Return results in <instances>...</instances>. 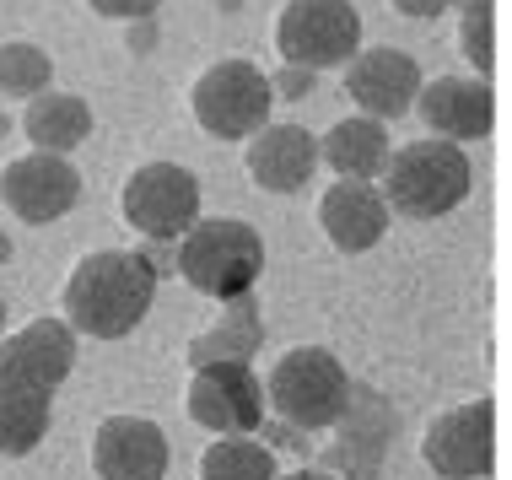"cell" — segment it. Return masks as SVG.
<instances>
[{"instance_id":"484cf974","label":"cell","mask_w":512,"mask_h":480,"mask_svg":"<svg viewBox=\"0 0 512 480\" xmlns=\"http://www.w3.org/2000/svg\"><path fill=\"white\" fill-rule=\"evenodd\" d=\"M405 17H415V22H432V17H442V11H453L448 0H394Z\"/></svg>"},{"instance_id":"44dd1931","label":"cell","mask_w":512,"mask_h":480,"mask_svg":"<svg viewBox=\"0 0 512 480\" xmlns=\"http://www.w3.org/2000/svg\"><path fill=\"white\" fill-rule=\"evenodd\" d=\"M49 54L38 44H0V92H11V98H38V92H49Z\"/></svg>"},{"instance_id":"5b68a950","label":"cell","mask_w":512,"mask_h":480,"mask_svg":"<svg viewBox=\"0 0 512 480\" xmlns=\"http://www.w3.org/2000/svg\"><path fill=\"white\" fill-rule=\"evenodd\" d=\"M351 389L356 383L340 367L335 351L297 346L270 367L265 405L297 432H329V427H340V416L351 410Z\"/></svg>"},{"instance_id":"f546056e","label":"cell","mask_w":512,"mask_h":480,"mask_svg":"<svg viewBox=\"0 0 512 480\" xmlns=\"http://www.w3.org/2000/svg\"><path fill=\"white\" fill-rule=\"evenodd\" d=\"M6 265H11V238L0 232V270H6Z\"/></svg>"},{"instance_id":"52a82bcc","label":"cell","mask_w":512,"mask_h":480,"mask_svg":"<svg viewBox=\"0 0 512 480\" xmlns=\"http://www.w3.org/2000/svg\"><path fill=\"white\" fill-rule=\"evenodd\" d=\"M119 211L146 243H178L200 222V178L178 162H146L130 173Z\"/></svg>"},{"instance_id":"d4e9b609","label":"cell","mask_w":512,"mask_h":480,"mask_svg":"<svg viewBox=\"0 0 512 480\" xmlns=\"http://www.w3.org/2000/svg\"><path fill=\"white\" fill-rule=\"evenodd\" d=\"M135 254H141V265H146L157 281L178 270V265H173V259H178V254H173V243H146V249H135Z\"/></svg>"},{"instance_id":"ba28073f","label":"cell","mask_w":512,"mask_h":480,"mask_svg":"<svg viewBox=\"0 0 512 480\" xmlns=\"http://www.w3.org/2000/svg\"><path fill=\"white\" fill-rule=\"evenodd\" d=\"M270 76L248 60H216L195 81V119L216 141H243V135L270 125Z\"/></svg>"},{"instance_id":"603a6c76","label":"cell","mask_w":512,"mask_h":480,"mask_svg":"<svg viewBox=\"0 0 512 480\" xmlns=\"http://www.w3.org/2000/svg\"><path fill=\"white\" fill-rule=\"evenodd\" d=\"M157 6H162V0H92L98 17H130V22H146Z\"/></svg>"},{"instance_id":"e0dca14e","label":"cell","mask_w":512,"mask_h":480,"mask_svg":"<svg viewBox=\"0 0 512 480\" xmlns=\"http://www.w3.org/2000/svg\"><path fill=\"white\" fill-rule=\"evenodd\" d=\"M22 135L33 141V152L71 157L76 146L92 135V108L81 103L76 92H38V98H27Z\"/></svg>"},{"instance_id":"4316f807","label":"cell","mask_w":512,"mask_h":480,"mask_svg":"<svg viewBox=\"0 0 512 480\" xmlns=\"http://www.w3.org/2000/svg\"><path fill=\"white\" fill-rule=\"evenodd\" d=\"M275 480H340V475H329V470H292V475H275Z\"/></svg>"},{"instance_id":"8fae6325","label":"cell","mask_w":512,"mask_h":480,"mask_svg":"<svg viewBox=\"0 0 512 480\" xmlns=\"http://www.w3.org/2000/svg\"><path fill=\"white\" fill-rule=\"evenodd\" d=\"M0 200L11 205V216H22L33 227H49L81 200V173L71 168V157L27 152L0 173Z\"/></svg>"},{"instance_id":"9a60e30c","label":"cell","mask_w":512,"mask_h":480,"mask_svg":"<svg viewBox=\"0 0 512 480\" xmlns=\"http://www.w3.org/2000/svg\"><path fill=\"white\" fill-rule=\"evenodd\" d=\"M389 205H383L378 184H362V178H340V184L324 189V200H318V222H324L329 243H335L340 254H367L372 243H383V232H389Z\"/></svg>"},{"instance_id":"ac0fdd59","label":"cell","mask_w":512,"mask_h":480,"mask_svg":"<svg viewBox=\"0 0 512 480\" xmlns=\"http://www.w3.org/2000/svg\"><path fill=\"white\" fill-rule=\"evenodd\" d=\"M265 346V319H259V303L254 292L232 297L227 313L195 335V346H189V367H205V362H248L254 367V351Z\"/></svg>"},{"instance_id":"30bf717a","label":"cell","mask_w":512,"mask_h":480,"mask_svg":"<svg viewBox=\"0 0 512 480\" xmlns=\"http://www.w3.org/2000/svg\"><path fill=\"white\" fill-rule=\"evenodd\" d=\"M421 459L432 464L442 480L491 475V464H496V410H491V400H469V405L442 410L421 437Z\"/></svg>"},{"instance_id":"5bb4252c","label":"cell","mask_w":512,"mask_h":480,"mask_svg":"<svg viewBox=\"0 0 512 480\" xmlns=\"http://www.w3.org/2000/svg\"><path fill=\"white\" fill-rule=\"evenodd\" d=\"M98 480H162L168 475V437L146 416H108L92 437Z\"/></svg>"},{"instance_id":"4dcf8cb0","label":"cell","mask_w":512,"mask_h":480,"mask_svg":"<svg viewBox=\"0 0 512 480\" xmlns=\"http://www.w3.org/2000/svg\"><path fill=\"white\" fill-rule=\"evenodd\" d=\"M0 335H6V297H0Z\"/></svg>"},{"instance_id":"7c38bea8","label":"cell","mask_w":512,"mask_h":480,"mask_svg":"<svg viewBox=\"0 0 512 480\" xmlns=\"http://www.w3.org/2000/svg\"><path fill=\"white\" fill-rule=\"evenodd\" d=\"M345 92L362 108L367 119L389 125V119H405L415 108V92H421V65L410 60L405 49H356L345 60Z\"/></svg>"},{"instance_id":"1f68e13d","label":"cell","mask_w":512,"mask_h":480,"mask_svg":"<svg viewBox=\"0 0 512 480\" xmlns=\"http://www.w3.org/2000/svg\"><path fill=\"white\" fill-rule=\"evenodd\" d=\"M0 135H6V119H0Z\"/></svg>"},{"instance_id":"ffe728a7","label":"cell","mask_w":512,"mask_h":480,"mask_svg":"<svg viewBox=\"0 0 512 480\" xmlns=\"http://www.w3.org/2000/svg\"><path fill=\"white\" fill-rule=\"evenodd\" d=\"M200 480H275V454L254 437H216L200 459Z\"/></svg>"},{"instance_id":"4fadbf2b","label":"cell","mask_w":512,"mask_h":480,"mask_svg":"<svg viewBox=\"0 0 512 480\" xmlns=\"http://www.w3.org/2000/svg\"><path fill=\"white\" fill-rule=\"evenodd\" d=\"M415 114L426 119V130L437 141H486L491 125H496V103H491V87L475 76H437V81H421L415 92Z\"/></svg>"},{"instance_id":"9c48e42d","label":"cell","mask_w":512,"mask_h":480,"mask_svg":"<svg viewBox=\"0 0 512 480\" xmlns=\"http://www.w3.org/2000/svg\"><path fill=\"white\" fill-rule=\"evenodd\" d=\"M189 416L216 437H248L265 427V383L248 362H205L189 378Z\"/></svg>"},{"instance_id":"cb8c5ba5","label":"cell","mask_w":512,"mask_h":480,"mask_svg":"<svg viewBox=\"0 0 512 480\" xmlns=\"http://www.w3.org/2000/svg\"><path fill=\"white\" fill-rule=\"evenodd\" d=\"M270 92H275V98H292V103L308 98V92H313V71H302V65H286V71L270 81Z\"/></svg>"},{"instance_id":"8992f818","label":"cell","mask_w":512,"mask_h":480,"mask_svg":"<svg viewBox=\"0 0 512 480\" xmlns=\"http://www.w3.org/2000/svg\"><path fill=\"white\" fill-rule=\"evenodd\" d=\"M275 49L302 71H335L362 49V11L351 0H292L275 22Z\"/></svg>"},{"instance_id":"83f0119b","label":"cell","mask_w":512,"mask_h":480,"mask_svg":"<svg viewBox=\"0 0 512 480\" xmlns=\"http://www.w3.org/2000/svg\"><path fill=\"white\" fill-rule=\"evenodd\" d=\"M151 44V27L146 22H135V33H130V49H146Z\"/></svg>"},{"instance_id":"7402d4cb","label":"cell","mask_w":512,"mask_h":480,"mask_svg":"<svg viewBox=\"0 0 512 480\" xmlns=\"http://www.w3.org/2000/svg\"><path fill=\"white\" fill-rule=\"evenodd\" d=\"M459 49H464V60L475 65L480 76H491V65H496V33H491V6H486V11H464V27H459Z\"/></svg>"},{"instance_id":"6da1fadb","label":"cell","mask_w":512,"mask_h":480,"mask_svg":"<svg viewBox=\"0 0 512 480\" xmlns=\"http://www.w3.org/2000/svg\"><path fill=\"white\" fill-rule=\"evenodd\" d=\"M76 367V335L65 319H33L0 346V459H22L44 443L54 394Z\"/></svg>"},{"instance_id":"d6986e66","label":"cell","mask_w":512,"mask_h":480,"mask_svg":"<svg viewBox=\"0 0 512 480\" xmlns=\"http://www.w3.org/2000/svg\"><path fill=\"white\" fill-rule=\"evenodd\" d=\"M389 130L378 125V119L356 114V119H340L335 130L318 141V162H329L340 178H378L383 168H389Z\"/></svg>"},{"instance_id":"f1b7e54d","label":"cell","mask_w":512,"mask_h":480,"mask_svg":"<svg viewBox=\"0 0 512 480\" xmlns=\"http://www.w3.org/2000/svg\"><path fill=\"white\" fill-rule=\"evenodd\" d=\"M448 6H459V11H486L491 0H448Z\"/></svg>"},{"instance_id":"277c9868","label":"cell","mask_w":512,"mask_h":480,"mask_svg":"<svg viewBox=\"0 0 512 480\" xmlns=\"http://www.w3.org/2000/svg\"><path fill=\"white\" fill-rule=\"evenodd\" d=\"M383 205L399 211L405 222H437V216L459 211L469 195V157L464 146L453 141H410L389 152V168H383Z\"/></svg>"},{"instance_id":"3957f363","label":"cell","mask_w":512,"mask_h":480,"mask_svg":"<svg viewBox=\"0 0 512 480\" xmlns=\"http://www.w3.org/2000/svg\"><path fill=\"white\" fill-rule=\"evenodd\" d=\"M173 265L195 292L216 297V303H232V297L254 292L259 276H265V238H259L238 216H200L184 238L173 243Z\"/></svg>"},{"instance_id":"2e32d148","label":"cell","mask_w":512,"mask_h":480,"mask_svg":"<svg viewBox=\"0 0 512 480\" xmlns=\"http://www.w3.org/2000/svg\"><path fill=\"white\" fill-rule=\"evenodd\" d=\"M318 168V141L302 125H265L248 135V178L265 195H297Z\"/></svg>"},{"instance_id":"7a4b0ae2","label":"cell","mask_w":512,"mask_h":480,"mask_svg":"<svg viewBox=\"0 0 512 480\" xmlns=\"http://www.w3.org/2000/svg\"><path fill=\"white\" fill-rule=\"evenodd\" d=\"M151 303H157V276L130 249L87 254L71 270V281H65V324H71V335L124 340L130 329H141Z\"/></svg>"}]
</instances>
